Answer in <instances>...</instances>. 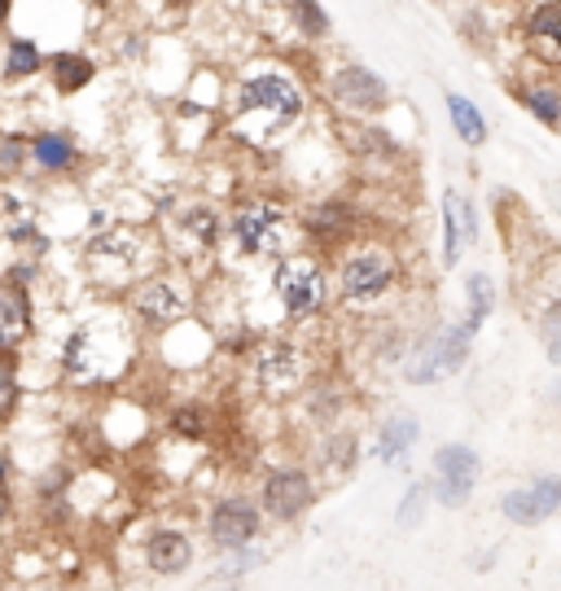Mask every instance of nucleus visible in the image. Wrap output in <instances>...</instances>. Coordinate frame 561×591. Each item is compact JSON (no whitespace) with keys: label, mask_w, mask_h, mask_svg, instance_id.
Instances as JSON below:
<instances>
[{"label":"nucleus","mask_w":561,"mask_h":591,"mask_svg":"<svg viewBox=\"0 0 561 591\" xmlns=\"http://www.w3.org/2000/svg\"><path fill=\"white\" fill-rule=\"evenodd\" d=\"M307 110L303 88L285 75V70H255L238 83V105H233V132H242L246 124H264L259 141L272 137L277 128L298 124Z\"/></svg>","instance_id":"nucleus-1"},{"label":"nucleus","mask_w":561,"mask_h":591,"mask_svg":"<svg viewBox=\"0 0 561 591\" xmlns=\"http://www.w3.org/2000/svg\"><path fill=\"white\" fill-rule=\"evenodd\" d=\"M466 355H470V329L466 324H438L434 333H425L412 355L404 360V377L412 386H430L447 373H457L466 364Z\"/></svg>","instance_id":"nucleus-2"},{"label":"nucleus","mask_w":561,"mask_h":591,"mask_svg":"<svg viewBox=\"0 0 561 591\" xmlns=\"http://www.w3.org/2000/svg\"><path fill=\"white\" fill-rule=\"evenodd\" d=\"M395 277H399V268H395V259H391L386 250L360 246V250H352V255L343 259V268H339V294H343V303H352V307H369V303H378V298L391 294Z\"/></svg>","instance_id":"nucleus-3"},{"label":"nucleus","mask_w":561,"mask_h":591,"mask_svg":"<svg viewBox=\"0 0 561 591\" xmlns=\"http://www.w3.org/2000/svg\"><path fill=\"white\" fill-rule=\"evenodd\" d=\"M272 290L290 320H307L324 303V272L311 255H281L272 272Z\"/></svg>","instance_id":"nucleus-4"},{"label":"nucleus","mask_w":561,"mask_h":591,"mask_svg":"<svg viewBox=\"0 0 561 591\" xmlns=\"http://www.w3.org/2000/svg\"><path fill=\"white\" fill-rule=\"evenodd\" d=\"M229 232H233V242L242 246V255H251V259H281V255H290L285 250V242H290L285 215L277 206H268V202L242 206L229 219Z\"/></svg>","instance_id":"nucleus-5"},{"label":"nucleus","mask_w":561,"mask_h":591,"mask_svg":"<svg viewBox=\"0 0 561 591\" xmlns=\"http://www.w3.org/2000/svg\"><path fill=\"white\" fill-rule=\"evenodd\" d=\"M479 451L466 447V442H443L434 451V500L443 509H461L470 496H474V483H479Z\"/></svg>","instance_id":"nucleus-6"},{"label":"nucleus","mask_w":561,"mask_h":591,"mask_svg":"<svg viewBox=\"0 0 561 591\" xmlns=\"http://www.w3.org/2000/svg\"><path fill=\"white\" fill-rule=\"evenodd\" d=\"M259 504L272 522H298L311 504H316V483L307 478L303 468H272L264 478Z\"/></svg>","instance_id":"nucleus-7"},{"label":"nucleus","mask_w":561,"mask_h":591,"mask_svg":"<svg viewBox=\"0 0 561 591\" xmlns=\"http://www.w3.org/2000/svg\"><path fill=\"white\" fill-rule=\"evenodd\" d=\"M259 526H264V517L251 500H219L206 517L211 543L224 548V552H246L259 539Z\"/></svg>","instance_id":"nucleus-8"},{"label":"nucleus","mask_w":561,"mask_h":591,"mask_svg":"<svg viewBox=\"0 0 561 591\" xmlns=\"http://www.w3.org/2000/svg\"><path fill=\"white\" fill-rule=\"evenodd\" d=\"M303 350L298 346H290V342H268V346H259L255 350V377H259V386L268 390V395H294L298 390V382H303Z\"/></svg>","instance_id":"nucleus-9"},{"label":"nucleus","mask_w":561,"mask_h":591,"mask_svg":"<svg viewBox=\"0 0 561 591\" xmlns=\"http://www.w3.org/2000/svg\"><path fill=\"white\" fill-rule=\"evenodd\" d=\"M329 97L339 101L343 110L373 114V110H382L391 101V88L373 70H365V66H343V70H333V79H329Z\"/></svg>","instance_id":"nucleus-10"},{"label":"nucleus","mask_w":561,"mask_h":591,"mask_svg":"<svg viewBox=\"0 0 561 591\" xmlns=\"http://www.w3.org/2000/svg\"><path fill=\"white\" fill-rule=\"evenodd\" d=\"M557 509H561V478H557V473H544V478H535L531 487L509 491V496L500 500V513H505L509 522H518V526H539V522L552 517Z\"/></svg>","instance_id":"nucleus-11"},{"label":"nucleus","mask_w":561,"mask_h":591,"mask_svg":"<svg viewBox=\"0 0 561 591\" xmlns=\"http://www.w3.org/2000/svg\"><path fill=\"white\" fill-rule=\"evenodd\" d=\"M522 44L539 66H561V0H539L522 23Z\"/></svg>","instance_id":"nucleus-12"},{"label":"nucleus","mask_w":561,"mask_h":591,"mask_svg":"<svg viewBox=\"0 0 561 591\" xmlns=\"http://www.w3.org/2000/svg\"><path fill=\"white\" fill-rule=\"evenodd\" d=\"M132 311H137L145 324L163 329V324L184 320L189 298H184V290H180L176 281H167V277H150V281H141V285H137V294H132Z\"/></svg>","instance_id":"nucleus-13"},{"label":"nucleus","mask_w":561,"mask_h":591,"mask_svg":"<svg viewBox=\"0 0 561 591\" xmlns=\"http://www.w3.org/2000/svg\"><path fill=\"white\" fill-rule=\"evenodd\" d=\"M36 329V307L27 285L0 281V350H18Z\"/></svg>","instance_id":"nucleus-14"},{"label":"nucleus","mask_w":561,"mask_h":591,"mask_svg":"<svg viewBox=\"0 0 561 591\" xmlns=\"http://www.w3.org/2000/svg\"><path fill=\"white\" fill-rule=\"evenodd\" d=\"M356 223H360V215H356V206H347V202H320V206H311L307 215H303V228H307V236L311 242H320V246H343L347 236L356 232Z\"/></svg>","instance_id":"nucleus-15"},{"label":"nucleus","mask_w":561,"mask_h":591,"mask_svg":"<svg viewBox=\"0 0 561 591\" xmlns=\"http://www.w3.org/2000/svg\"><path fill=\"white\" fill-rule=\"evenodd\" d=\"M145 565L154 574H184L193 565V539L184 530H154L145 543Z\"/></svg>","instance_id":"nucleus-16"},{"label":"nucleus","mask_w":561,"mask_h":591,"mask_svg":"<svg viewBox=\"0 0 561 591\" xmlns=\"http://www.w3.org/2000/svg\"><path fill=\"white\" fill-rule=\"evenodd\" d=\"M417 438H421L417 416H386V421L378 425L373 455H378L382 464H404V460H408V451L417 447Z\"/></svg>","instance_id":"nucleus-17"},{"label":"nucleus","mask_w":561,"mask_h":591,"mask_svg":"<svg viewBox=\"0 0 561 591\" xmlns=\"http://www.w3.org/2000/svg\"><path fill=\"white\" fill-rule=\"evenodd\" d=\"M49 70H53V88H58V92H84V88L97 79L92 57H84V53H53V57H49Z\"/></svg>","instance_id":"nucleus-18"},{"label":"nucleus","mask_w":561,"mask_h":591,"mask_svg":"<svg viewBox=\"0 0 561 591\" xmlns=\"http://www.w3.org/2000/svg\"><path fill=\"white\" fill-rule=\"evenodd\" d=\"M31 158L44 171H71L79 163V150L66 132H40V137H31Z\"/></svg>","instance_id":"nucleus-19"},{"label":"nucleus","mask_w":561,"mask_h":591,"mask_svg":"<svg viewBox=\"0 0 561 591\" xmlns=\"http://www.w3.org/2000/svg\"><path fill=\"white\" fill-rule=\"evenodd\" d=\"M447 118H452V128H457V137L466 141V145H483L487 141V118L479 114V105L470 101V97H461V92H447Z\"/></svg>","instance_id":"nucleus-20"},{"label":"nucleus","mask_w":561,"mask_h":591,"mask_svg":"<svg viewBox=\"0 0 561 591\" xmlns=\"http://www.w3.org/2000/svg\"><path fill=\"white\" fill-rule=\"evenodd\" d=\"M176 223H180L184 242H189L193 250H211V246L219 242V215H215L211 206H184V210L176 215Z\"/></svg>","instance_id":"nucleus-21"},{"label":"nucleus","mask_w":561,"mask_h":591,"mask_svg":"<svg viewBox=\"0 0 561 591\" xmlns=\"http://www.w3.org/2000/svg\"><path fill=\"white\" fill-rule=\"evenodd\" d=\"M40 66H44V53L36 49V40L14 36V40L5 44V62H0V75H5L10 83H23V79L40 75Z\"/></svg>","instance_id":"nucleus-22"},{"label":"nucleus","mask_w":561,"mask_h":591,"mask_svg":"<svg viewBox=\"0 0 561 591\" xmlns=\"http://www.w3.org/2000/svg\"><path fill=\"white\" fill-rule=\"evenodd\" d=\"M443 268H457L461 259V246H466V236H461V193L457 189H447L443 193Z\"/></svg>","instance_id":"nucleus-23"},{"label":"nucleus","mask_w":561,"mask_h":591,"mask_svg":"<svg viewBox=\"0 0 561 591\" xmlns=\"http://www.w3.org/2000/svg\"><path fill=\"white\" fill-rule=\"evenodd\" d=\"M518 101L526 105V114L544 128H561V92L548 88V83H531V88H518Z\"/></svg>","instance_id":"nucleus-24"},{"label":"nucleus","mask_w":561,"mask_h":591,"mask_svg":"<svg viewBox=\"0 0 561 591\" xmlns=\"http://www.w3.org/2000/svg\"><path fill=\"white\" fill-rule=\"evenodd\" d=\"M466 303H470V316H466V329L470 333H479L483 329V320L492 316V303H496V294H492V281L479 272V277H470V285H466Z\"/></svg>","instance_id":"nucleus-25"},{"label":"nucleus","mask_w":561,"mask_h":591,"mask_svg":"<svg viewBox=\"0 0 561 591\" xmlns=\"http://www.w3.org/2000/svg\"><path fill=\"white\" fill-rule=\"evenodd\" d=\"M290 5H294L298 36H307V40H324L329 36V14L320 10V0H290Z\"/></svg>","instance_id":"nucleus-26"},{"label":"nucleus","mask_w":561,"mask_h":591,"mask_svg":"<svg viewBox=\"0 0 561 591\" xmlns=\"http://www.w3.org/2000/svg\"><path fill=\"white\" fill-rule=\"evenodd\" d=\"M14 350H0V421H5L14 408H18V369H14V360H10Z\"/></svg>","instance_id":"nucleus-27"},{"label":"nucleus","mask_w":561,"mask_h":591,"mask_svg":"<svg viewBox=\"0 0 561 591\" xmlns=\"http://www.w3.org/2000/svg\"><path fill=\"white\" fill-rule=\"evenodd\" d=\"M324 455H329V460H324L329 468L352 473V468H356V455H360V442H356L352 434H333V438H329V447H324Z\"/></svg>","instance_id":"nucleus-28"},{"label":"nucleus","mask_w":561,"mask_h":591,"mask_svg":"<svg viewBox=\"0 0 561 591\" xmlns=\"http://www.w3.org/2000/svg\"><path fill=\"white\" fill-rule=\"evenodd\" d=\"M167 425H171V434H176V438H193V442H197V438H206V412H202V408H189V403H184V408H176V412H171V421H167Z\"/></svg>","instance_id":"nucleus-29"},{"label":"nucleus","mask_w":561,"mask_h":591,"mask_svg":"<svg viewBox=\"0 0 561 591\" xmlns=\"http://www.w3.org/2000/svg\"><path fill=\"white\" fill-rule=\"evenodd\" d=\"M425 504H430V491H425V483H417V487L404 496V504H399V513H395V526H399V530H417Z\"/></svg>","instance_id":"nucleus-30"},{"label":"nucleus","mask_w":561,"mask_h":591,"mask_svg":"<svg viewBox=\"0 0 561 591\" xmlns=\"http://www.w3.org/2000/svg\"><path fill=\"white\" fill-rule=\"evenodd\" d=\"M539 333H544V346H548V360H552V364H561V298L544 307V324H539Z\"/></svg>","instance_id":"nucleus-31"},{"label":"nucleus","mask_w":561,"mask_h":591,"mask_svg":"<svg viewBox=\"0 0 561 591\" xmlns=\"http://www.w3.org/2000/svg\"><path fill=\"white\" fill-rule=\"evenodd\" d=\"M10 460L0 455V517H10V509H14V496H10Z\"/></svg>","instance_id":"nucleus-32"},{"label":"nucleus","mask_w":561,"mask_h":591,"mask_svg":"<svg viewBox=\"0 0 561 591\" xmlns=\"http://www.w3.org/2000/svg\"><path fill=\"white\" fill-rule=\"evenodd\" d=\"M461 236H466V242H474V236H479V219H474V202H466V197H461Z\"/></svg>","instance_id":"nucleus-33"},{"label":"nucleus","mask_w":561,"mask_h":591,"mask_svg":"<svg viewBox=\"0 0 561 591\" xmlns=\"http://www.w3.org/2000/svg\"><path fill=\"white\" fill-rule=\"evenodd\" d=\"M0 163H5V167H23V141H5V150H0Z\"/></svg>","instance_id":"nucleus-34"},{"label":"nucleus","mask_w":561,"mask_h":591,"mask_svg":"<svg viewBox=\"0 0 561 591\" xmlns=\"http://www.w3.org/2000/svg\"><path fill=\"white\" fill-rule=\"evenodd\" d=\"M10 14H14V0H0V27L10 23Z\"/></svg>","instance_id":"nucleus-35"},{"label":"nucleus","mask_w":561,"mask_h":591,"mask_svg":"<svg viewBox=\"0 0 561 591\" xmlns=\"http://www.w3.org/2000/svg\"><path fill=\"white\" fill-rule=\"evenodd\" d=\"M167 5H171V10H184V5H193V0H167Z\"/></svg>","instance_id":"nucleus-36"}]
</instances>
